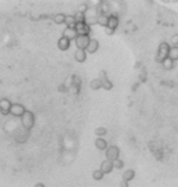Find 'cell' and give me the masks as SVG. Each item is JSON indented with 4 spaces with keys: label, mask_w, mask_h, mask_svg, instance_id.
I'll return each mask as SVG.
<instances>
[{
    "label": "cell",
    "mask_w": 178,
    "mask_h": 187,
    "mask_svg": "<svg viewBox=\"0 0 178 187\" xmlns=\"http://www.w3.org/2000/svg\"><path fill=\"white\" fill-rule=\"evenodd\" d=\"M95 147L100 151H105L108 148V143L102 137H97V140H95Z\"/></svg>",
    "instance_id": "15"
},
{
    "label": "cell",
    "mask_w": 178,
    "mask_h": 187,
    "mask_svg": "<svg viewBox=\"0 0 178 187\" xmlns=\"http://www.w3.org/2000/svg\"><path fill=\"white\" fill-rule=\"evenodd\" d=\"M65 24L68 25V28H75V17L73 15H66L65 17Z\"/></svg>",
    "instance_id": "22"
},
{
    "label": "cell",
    "mask_w": 178,
    "mask_h": 187,
    "mask_svg": "<svg viewBox=\"0 0 178 187\" xmlns=\"http://www.w3.org/2000/svg\"><path fill=\"white\" fill-rule=\"evenodd\" d=\"M98 49H100V42H98L97 39H90V43H88L86 51H88L90 54H94Z\"/></svg>",
    "instance_id": "11"
},
{
    "label": "cell",
    "mask_w": 178,
    "mask_h": 187,
    "mask_svg": "<svg viewBox=\"0 0 178 187\" xmlns=\"http://www.w3.org/2000/svg\"><path fill=\"white\" fill-rule=\"evenodd\" d=\"M86 58H87V53H86V50L76 49V51H75V60H76L78 62H84Z\"/></svg>",
    "instance_id": "13"
},
{
    "label": "cell",
    "mask_w": 178,
    "mask_h": 187,
    "mask_svg": "<svg viewBox=\"0 0 178 187\" xmlns=\"http://www.w3.org/2000/svg\"><path fill=\"white\" fill-rule=\"evenodd\" d=\"M115 31L113 29H109V28H105V33H106V35H112V33H113Z\"/></svg>",
    "instance_id": "30"
},
{
    "label": "cell",
    "mask_w": 178,
    "mask_h": 187,
    "mask_svg": "<svg viewBox=\"0 0 178 187\" xmlns=\"http://www.w3.org/2000/svg\"><path fill=\"white\" fill-rule=\"evenodd\" d=\"M11 101L8 99H0V111L3 115H7L10 112V108H11Z\"/></svg>",
    "instance_id": "7"
},
{
    "label": "cell",
    "mask_w": 178,
    "mask_h": 187,
    "mask_svg": "<svg viewBox=\"0 0 178 187\" xmlns=\"http://www.w3.org/2000/svg\"><path fill=\"white\" fill-rule=\"evenodd\" d=\"M119 147L117 146H110V147H108L106 150H105V155H106L108 161H115V159H117L119 158Z\"/></svg>",
    "instance_id": "4"
},
{
    "label": "cell",
    "mask_w": 178,
    "mask_h": 187,
    "mask_svg": "<svg viewBox=\"0 0 178 187\" xmlns=\"http://www.w3.org/2000/svg\"><path fill=\"white\" fill-rule=\"evenodd\" d=\"M97 22L102 26H106L108 24V15L106 14H101V15H97Z\"/></svg>",
    "instance_id": "20"
},
{
    "label": "cell",
    "mask_w": 178,
    "mask_h": 187,
    "mask_svg": "<svg viewBox=\"0 0 178 187\" xmlns=\"http://www.w3.org/2000/svg\"><path fill=\"white\" fill-rule=\"evenodd\" d=\"M25 107H24L22 104H18V103H15V104L11 105V108H10V114L13 115V116H22L24 114H25Z\"/></svg>",
    "instance_id": "6"
},
{
    "label": "cell",
    "mask_w": 178,
    "mask_h": 187,
    "mask_svg": "<svg viewBox=\"0 0 178 187\" xmlns=\"http://www.w3.org/2000/svg\"><path fill=\"white\" fill-rule=\"evenodd\" d=\"M162 64H163V68H164V69H167V71L173 69V67H174V61H173L171 58H168V57L164 60V61L162 62Z\"/></svg>",
    "instance_id": "19"
},
{
    "label": "cell",
    "mask_w": 178,
    "mask_h": 187,
    "mask_svg": "<svg viewBox=\"0 0 178 187\" xmlns=\"http://www.w3.org/2000/svg\"><path fill=\"white\" fill-rule=\"evenodd\" d=\"M168 51H170V44L166 42L160 43V44H159V49H157V54H156V61L163 62L168 57Z\"/></svg>",
    "instance_id": "1"
},
{
    "label": "cell",
    "mask_w": 178,
    "mask_h": 187,
    "mask_svg": "<svg viewBox=\"0 0 178 187\" xmlns=\"http://www.w3.org/2000/svg\"><path fill=\"white\" fill-rule=\"evenodd\" d=\"M75 29H76V32H78L79 36H80V35H90V32H91V28L86 22L75 24Z\"/></svg>",
    "instance_id": "5"
},
{
    "label": "cell",
    "mask_w": 178,
    "mask_h": 187,
    "mask_svg": "<svg viewBox=\"0 0 178 187\" xmlns=\"http://www.w3.org/2000/svg\"><path fill=\"white\" fill-rule=\"evenodd\" d=\"M112 165H113V169H122V168L124 166V162L122 161L120 158H117V159L112 161Z\"/></svg>",
    "instance_id": "24"
},
{
    "label": "cell",
    "mask_w": 178,
    "mask_h": 187,
    "mask_svg": "<svg viewBox=\"0 0 178 187\" xmlns=\"http://www.w3.org/2000/svg\"><path fill=\"white\" fill-rule=\"evenodd\" d=\"M100 171L102 172V173H110V172L113 171V165H112V161H104L102 164H101V168H100Z\"/></svg>",
    "instance_id": "12"
},
{
    "label": "cell",
    "mask_w": 178,
    "mask_h": 187,
    "mask_svg": "<svg viewBox=\"0 0 178 187\" xmlns=\"http://www.w3.org/2000/svg\"><path fill=\"white\" fill-rule=\"evenodd\" d=\"M134 176H135V171H134V169H127V171L123 172V180L124 182L133 180Z\"/></svg>",
    "instance_id": "16"
},
{
    "label": "cell",
    "mask_w": 178,
    "mask_h": 187,
    "mask_svg": "<svg viewBox=\"0 0 178 187\" xmlns=\"http://www.w3.org/2000/svg\"><path fill=\"white\" fill-rule=\"evenodd\" d=\"M171 43L174 44V46H177V44H178V33H177V35H174V36L171 38Z\"/></svg>",
    "instance_id": "29"
},
{
    "label": "cell",
    "mask_w": 178,
    "mask_h": 187,
    "mask_svg": "<svg viewBox=\"0 0 178 187\" xmlns=\"http://www.w3.org/2000/svg\"><path fill=\"white\" fill-rule=\"evenodd\" d=\"M117 25H119V18L116 15H108V24L105 28H109V29H116Z\"/></svg>",
    "instance_id": "9"
},
{
    "label": "cell",
    "mask_w": 178,
    "mask_h": 187,
    "mask_svg": "<svg viewBox=\"0 0 178 187\" xmlns=\"http://www.w3.org/2000/svg\"><path fill=\"white\" fill-rule=\"evenodd\" d=\"M168 58H171L173 61L178 60V46L170 47V51H168Z\"/></svg>",
    "instance_id": "17"
},
{
    "label": "cell",
    "mask_w": 178,
    "mask_h": 187,
    "mask_svg": "<svg viewBox=\"0 0 178 187\" xmlns=\"http://www.w3.org/2000/svg\"><path fill=\"white\" fill-rule=\"evenodd\" d=\"M87 8H88V6H87V4H81V6H79L78 13H83V14H84V11L87 10Z\"/></svg>",
    "instance_id": "28"
},
{
    "label": "cell",
    "mask_w": 178,
    "mask_h": 187,
    "mask_svg": "<svg viewBox=\"0 0 178 187\" xmlns=\"http://www.w3.org/2000/svg\"><path fill=\"white\" fill-rule=\"evenodd\" d=\"M105 133H106V129L105 128H97L95 129V135H97L98 137H100V136H104Z\"/></svg>",
    "instance_id": "27"
},
{
    "label": "cell",
    "mask_w": 178,
    "mask_h": 187,
    "mask_svg": "<svg viewBox=\"0 0 178 187\" xmlns=\"http://www.w3.org/2000/svg\"><path fill=\"white\" fill-rule=\"evenodd\" d=\"M84 22L87 24L88 26H90V25H95V24H98L97 22V15H86Z\"/></svg>",
    "instance_id": "21"
},
{
    "label": "cell",
    "mask_w": 178,
    "mask_h": 187,
    "mask_svg": "<svg viewBox=\"0 0 178 187\" xmlns=\"http://www.w3.org/2000/svg\"><path fill=\"white\" fill-rule=\"evenodd\" d=\"M35 187H46V186H44V184H43V183H37Z\"/></svg>",
    "instance_id": "32"
},
{
    "label": "cell",
    "mask_w": 178,
    "mask_h": 187,
    "mask_svg": "<svg viewBox=\"0 0 178 187\" xmlns=\"http://www.w3.org/2000/svg\"><path fill=\"white\" fill-rule=\"evenodd\" d=\"M102 177H104V173H102L100 169L93 172V179H94V180H102Z\"/></svg>",
    "instance_id": "26"
},
{
    "label": "cell",
    "mask_w": 178,
    "mask_h": 187,
    "mask_svg": "<svg viewBox=\"0 0 178 187\" xmlns=\"http://www.w3.org/2000/svg\"><path fill=\"white\" fill-rule=\"evenodd\" d=\"M101 87H102V86H101L100 79H93V80L90 82V89L91 90H100Z\"/></svg>",
    "instance_id": "18"
},
{
    "label": "cell",
    "mask_w": 178,
    "mask_h": 187,
    "mask_svg": "<svg viewBox=\"0 0 178 187\" xmlns=\"http://www.w3.org/2000/svg\"><path fill=\"white\" fill-rule=\"evenodd\" d=\"M62 36L66 38L68 40H75L79 35H78V32H76L75 28H68V26H66V28L64 29V32H62Z\"/></svg>",
    "instance_id": "8"
},
{
    "label": "cell",
    "mask_w": 178,
    "mask_h": 187,
    "mask_svg": "<svg viewBox=\"0 0 178 187\" xmlns=\"http://www.w3.org/2000/svg\"><path fill=\"white\" fill-rule=\"evenodd\" d=\"M88 43H90V36L88 35H80V36H78L75 39V44H76V47L79 50H86Z\"/></svg>",
    "instance_id": "3"
},
{
    "label": "cell",
    "mask_w": 178,
    "mask_h": 187,
    "mask_svg": "<svg viewBox=\"0 0 178 187\" xmlns=\"http://www.w3.org/2000/svg\"><path fill=\"white\" fill-rule=\"evenodd\" d=\"M65 17H66V15H65V14H61V13L55 14V15H54V22L55 24H64L65 22Z\"/></svg>",
    "instance_id": "23"
},
{
    "label": "cell",
    "mask_w": 178,
    "mask_h": 187,
    "mask_svg": "<svg viewBox=\"0 0 178 187\" xmlns=\"http://www.w3.org/2000/svg\"><path fill=\"white\" fill-rule=\"evenodd\" d=\"M75 22L78 24V22H84V20H86V14L83 13H76L75 14Z\"/></svg>",
    "instance_id": "25"
},
{
    "label": "cell",
    "mask_w": 178,
    "mask_h": 187,
    "mask_svg": "<svg viewBox=\"0 0 178 187\" xmlns=\"http://www.w3.org/2000/svg\"><path fill=\"white\" fill-rule=\"evenodd\" d=\"M69 47H71V40H68L66 38H59L58 40V49L62 50V51H65V50H68Z\"/></svg>",
    "instance_id": "14"
},
{
    "label": "cell",
    "mask_w": 178,
    "mask_h": 187,
    "mask_svg": "<svg viewBox=\"0 0 178 187\" xmlns=\"http://www.w3.org/2000/svg\"><path fill=\"white\" fill-rule=\"evenodd\" d=\"M120 187H129V182L122 180V183H120Z\"/></svg>",
    "instance_id": "31"
},
{
    "label": "cell",
    "mask_w": 178,
    "mask_h": 187,
    "mask_svg": "<svg viewBox=\"0 0 178 187\" xmlns=\"http://www.w3.org/2000/svg\"><path fill=\"white\" fill-rule=\"evenodd\" d=\"M21 122H22V126L25 129H32L35 125V115L30 111H25V114L21 116Z\"/></svg>",
    "instance_id": "2"
},
{
    "label": "cell",
    "mask_w": 178,
    "mask_h": 187,
    "mask_svg": "<svg viewBox=\"0 0 178 187\" xmlns=\"http://www.w3.org/2000/svg\"><path fill=\"white\" fill-rule=\"evenodd\" d=\"M98 79L101 80V86H102L105 90H110V89H112V82L106 78V74L105 72H101V78H98Z\"/></svg>",
    "instance_id": "10"
}]
</instances>
